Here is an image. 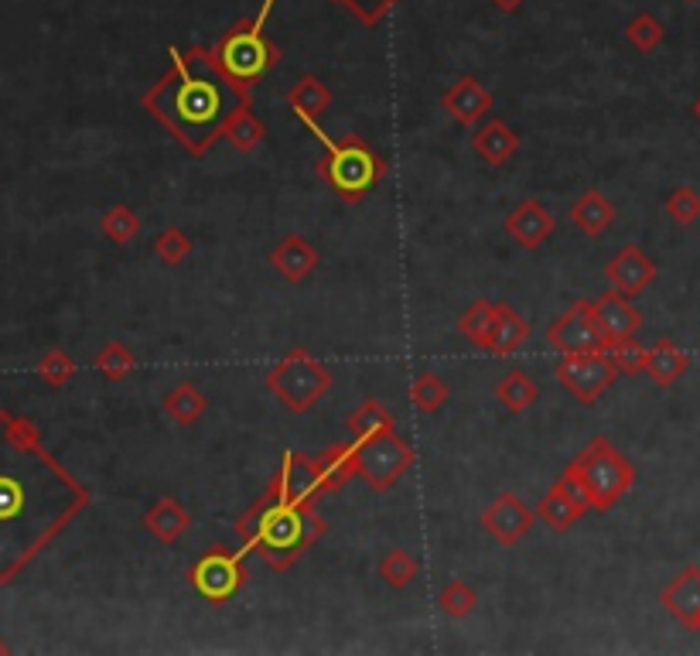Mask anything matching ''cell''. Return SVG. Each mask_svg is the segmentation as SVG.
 Instances as JSON below:
<instances>
[{
    "label": "cell",
    "instance_id": "obj_1",
    "mask_svg": "<svg viewBox=\"0 0 700 656\" xmlns=\"http://www.w3.org/2000/svg\"><path fill=\"white\" fill-rule=\"evenodd\" d=\"M168 55L171 68L144 93V110L192 158H202L223 141V123L239 103L250 99V93L226 76L216 49L195 45L189 52L171 49Z\"/></svg>",
    "mask_w": 700,
    "mask_h": 656
},
{
    "label": "cell",
    "instance_id": "obj_2",
    "mask_svg": "<svg viewBox=\"0 0 700 656\" xmlns=\"http://www.w3.org/2000/svg\"><path fill=\"white\" fill-rule=\"evenodd\" d=\"M329 534V520L319 506H284L263 493L247 513L236 520V537L243 547L257 550L270 571L294 568L308 550Z\"/></svg>",
    "mask_w": 700,
    "mask_h": 656
},
{
    "label": "cell",
    "instance_id": "obj_3",
    "mask_svg": "<svg viewBox=\"0 0 700 656\" xmlns=\"http://www.w3.org/2000/svg\"><path fill=\"white\" fill-rule=\"evenodd\" d=\"M325 151L319 161V175L345 198V202H363V195L387 175V161H383L363 137L348 133L345 141H332L322 130V123H304Z\"/></svg>",
    "mask_w": 700,
    "mask_h": 656
},
{
    "label": "cell",
    "instance_id": "obj_4",
    "mask_svg": "<svg viewBox=\"0 0 700 656\" xmlns=\"http://www.w3.org/2000/svg\"><path fill=\"white\" fill-rule=\"evenodd\" d=\"M568 469L581 482V493H584L591 513L615 509L618 499L636 486V465L628 462L605 434L591 438Z\"/></svg>",
    "mask_w": 700,
    "mask_h": 656
},
{
    "label": "cell",
    "instance_id": "obj_5",
    "mask_svg": "<svg viewBox=\"0 0 700 656\" xmlns=\"http://www.w3.org/2000/svg\"><path fill=\"white\" fill-rule=\"evenodd\" d=\"M277 0H260V11L250 18V21H239L233 24L223 39L216 42V55L226 68V76L239 86V89H247L263 79L270 68L280 62V49L267 39V18L273 11Z\"/></svg>",
    "mask_w": 700,
    "mask_h": 656
},
{
    "label": "cell",
    "instance_id": "obj_6",
    "mask_svg": "<svg viewBox=\"0 0 700 656\" xmlns=\"http://www.w3.org/2000/svg\"><path fill=\"white\" fill-rule=\"evenodd\" d=\"M335 384V376L314 359L308 349H291L267 373L270 394L284 404L291 413H308Z\"/></svg>",
    "mask_w": 700,
    "mask_h": 656
},
{
    "label": "cell",
    "instance_id": "obj_7",
    "mask_svg": "<svg viewBox=\"0 0 700 656\" xmlns=\"http://www.w3.org/2000/svg\"><path fill=\"white\" fill-rule=\"evenodd\" d=\"M356 441V438H353ZM417 452L397 431H379L356 441V475L373 493H390L397 482L413 469Z\"/></svg>",
    "mask_w": 700,
    "mask_h": 656
},
{
    "label": "cell",
    "instance_id": "obj_8",
    "mask_svg": "<svg viewBox=\"0 0 700 656\" xmlns=\"http://www.w3.org/2000/svg\"><path fill=\"white\" fill-rule=\"evenodd\" d=\"M557 384L564 387L578 404H599L609 387L615 384L618 366L605 349H591V353H568L553 366Z\"/></svg>",
    "mask_w": 700,
    "mask_h": 656
},
{
    "label": "cell",
    "instance_id": "obj_9",
    "mask_svg": "<svg viewBox=\"0 0 700 656\" xmlns=\"http://www.w3.org/2000/svg\"><path fill=\"white\" fill-rule=\"evenodd\" d=\"M243 555L247 550H226V547H213L192 564L189 581L192 589L205 599V602H229L243 584H247V564H243Z\"/></svg>",
    "mask_w": 700,
    "mask_h": 656
},
{
    "label": "cell",
    "instance_id": "obj_10",
    "mask_svg": "<svg viewBox=\"0 0 700 656\" xmlns=\"http://www.w3.org/2000/svg\"><path fill=\"white\" fill-rule=\"evenodd\" d=\"M547 342L553 345L560 356L609 349V335L602 332L599 312H594V301H574L568 312L547 329Z\"/></svg>",
    "mask_w": 700,
    "mask_h": 656
},
{
    "label": "cell",
    "instance_id": "obj_11",
    "mask_svg": "<svg viewBox=\"0 0 700 656\" xmlns=\"http://www.w3.org/2000/svg\"><path fill=\"white\" fill-rule=\"evenodd\" d=\"M270 499L284 503V506H311L322 496V482H319V465H314L311 455L301 452H284L280 459L270 486H267Z\"/></svg>",
    "mask_w": 700,
    "mask_h": 656
},
{
    "label": "cell",
    "instance_id": "obj_12",
    "mask_svg": "<svg viewBox=\"0 0 700 656\" xmlns=\"http://www.w3.org/2000/svg\"><path fill=\"white\" fill-rule=\"evenodd\" d=\"M584 513H591L584 493H581V482L574 478L571 469L560 472V478L550 486V493L540 499V509H537V520H543L547 530L553 534H564L571 530Z\"/></svg>",
    "mask_w": 700,
    "mask_h": 656
},
{
    "label": "cell",
    "instance_id": "obj_13",
    "mask_svg": "<svg viewBox=\"0 0 700 656\" xmlns=\"http://www.w3.org/2000/svg\"><path fill=\"white\" fill-rule=\"evenodd\" d=\"M482 527L499 547H516L523 537L537 527V513L519 496L503 493V496H496L493 503H488V509L482 513Z\"/></svg>",
    "mask_w": 700,
    "mask_h": 656
},
{
    "label": "cell",
    "instance_id": "obj_14",
    "mask_svg": "<svg viewBox=\"0 0 700 656\" xmlns=\"http://www.w3.org/2000/svg\"><path fill=\"white\" fill-rule=\"evenodd\" d=\"M496 107V96L478 76H462L454 79L444 93H441V110L459 123V127H478Z\"/></svg>",
    "mask_w": 700,
    "mask_h": 656
},
{
    "label": "cell",
    "instance_id": "obj_15",
    "mask_svg": "<svg viewBox=\"0 0 700 656\" xmlns=\"http://www.w3.org/2000/svg\"><path fill=\"white\" fill-rule=\"evenodd\" d=\"M503 229H506V236L513 239L519 250H540L547 239L557 233V219H553V213L547 209L540 198H523L516 209L506 216Z\"/></svg>",
    "mask_w": 700,
    "mask_h": 656
},
{
    "label": "cell",
    "instance_id": "obj_16",
    "mask_svg": "<svg viewBox=\"0 0 700 656\" xmlns=\"http://www.w3.org/2000/svg\"><path fill=\"white\" fill-rule=\"evenodd\" d=\"M659 267L646 257V250L639 244H625L609 264H605V278L615 291H622L625 298L643 294L653 281H656Z\"/></svg>",
    "mask_w": 700,
    "mask_h": 656
},
{
    "label": "cell",
    "instance_id": "obj_17",
    "mask_svg": "<svg viewBox=\"0 0 700 656\" xmlns=\"http://www.w3.org/2000/svg\"><path fill=\"white\" fill-rule=\"evenodd\" d=\"M659 605L667 609L680 626L700 633V564H687L667 589L659 592Z\"/></svg>",
    "mask_w": 700,
    "mask_h": 656
},
{
    "label": "cell",
    "instance_id": "obj_18",
    "mask_svg": "<svg viewBox=\"0 0 700 656\" xmlns=\"http://www.w3.org/2000/svg\"><path fill=\"white\" fill-rule=\"evenodd\" d=\"M594 312H599V322H602V332L609 335V345L612 342H622V338H636L639 329H643V315L639 308L628 301L622 291H605L599 301H594Z\"/></svg>",
    "mask_w": 700,
    "mask_h": 656
},
{
    "label": "cell",
    "instance_id": "obj_19",
    "mask_svg": "<svg viewBox=\"0 0 700 656\" xmlns=\"http://www.w3.org/2000/svg\"><path fill=\"white\" fill-rule=\"evenodd\" d=\"M270 267H273L284 281L301 284V281L311 278L314 267H319V250H314L304 236L291 233V236H284V239H280V244L270 250Z\"/></svg>",
    "mask_w": 700,
    "mask_h": 656
},
{
    "label": "cell",
    "instance_id": "obj_20",
    "mask_svg": "<svg viewBox=\"0 0 700 656\" xmlns=\"http://www.w3.org/2000/svg\"><path fill=\"white\" fill-rule=\"evenodd\" d=\"M472 151L482 164L488 168H503L516 151H519V133L506 123V120H488L482 127H475L472 133Z\"/></svg>",
    "mask_w": 700,
    "mask_h": 656
},
{
    "label": "cell",
    "instance_id": "obj_21",
    "mask_svg": "<svg viewBox=\"0 0 700 656\" xmlns=\"http://www.w3.org/2000/svg\"><path fill=\"white\" fill-rule=\"evenodd\" d=\"M192 527V513L182 506L179 496H161L148 513H144V530L158 540V544H179L182 534Z\"/></svg>",
    "mask_w": 700,
    "mask_h": 656
},
{
    "label": "cell",
    "instance_id": "obj_22",
    "mask_svg": "<svg viewBox=\"0 0 700 656\" xmlns=\"http://www.w3.org/2000/svg\"><path fill=\"white\" fill-rule=\"evenodd\" d=\"M568 219L591 239H599L612 229L615 223V205L609 202V195H602L599 189H588L584 195H578L568 209Z\"/></svg>",
    "mask_w": 700,
    "mask_h": 656
},
{
    "label": "cell",
    "instance_id": "obj_23",
    "mask_svg": "<svg viewBox=\"0 0 700 656\" xmlns=\"http://www.w3.org/2000/svg\"><path fill=\"white\" fill-rule=\"evenodd\" d=\"M267 137L263 120L254 114V103H239V107L229 114V120L223 123V141H229V148L236 154H254Z\"/></svg>",
    "mask_w": 700,
    "mask_h": 656
},
{
    "label": "cell",
    "instance_id": "obj_24",
    "mask_svg": "<svg viewBox=\"0 0 700 656\" xmlns=\"http://www.w3.org/2000/svg\"><path fill=\"white\" fill-rule=\"evenodd\" d=\"M288 107L301 123H319L322 114L332 107V89L319 79V76H301L291 89H288Z\"/></svg>",
    "mask_w": 700,
    "mask_h": 656
},
{
    "label": "cell",
    "instance_id": "obj_25",
    "mask_svg": "<svg viewBox=\"0 0 700 656\" xmlns=\"http://www.w3.org/2000/svg\"><path fill=\"white\" fill-rule=\"evenodd\" d=\"M314 465H319L322 496L325 493H342L345 482L356 475V441L325 448V455H314Z\"/></svg>",
    "mask_w": 700,
    "mask_h": 656
},
{
    "label": "cell",
    "instance_id": "obj_26",
    "mask_svg": "<svg viewBox=\"0 0 700 656\" xmlns=\"http://www.w3.org/2000/svg\"><path fill=\"white\" fill-rule=\"evenodd\" d=\"M530 332H534L530 322L523 319L513 304H499V308H496L493 335H488V353H496V356H513V353L523 349V345H527Z\"/></svg>",
    "mask_w": 700,
    "mask_h": 656
},
{
    "label": "cell",
    "instance_id": "obj_27",
    "mask_svg": "<svg viewBox=\"0 0 700 656\" xmlns=\"http://www.w3.org/2000/svg\"><path fill=\"white\" fill-rule=\"evenodd\" d=\"M690 369V356L680 349V345L674 338H659L653 349H649V363H646V373L656 387L670 390L677 379Z\"/></svg>",
    "mask_w": 700,
    "mask_h": 656
},
{
    "label": "cell",
    "instance_id": "obj_28",
    "mask_svg": "<svg viewBox=\"0 0 700 656\" xmlns=\"http://www.w3.org/2000/svg\"><path fill=\"white\" fill-rule=\"evenodd\" d=\"M161 410L168 418L179 424V428H192L205 418L208 400L195 384H174L164 397H161Z\"/></svg>",
    "mask_w": 700,
    "mask_h": 656
},
{
    "label": "cell",
    "instance_id": "obj_29",
    "mask_svg": "<svg viewBox=\"0 0 700 656\" xmlns=\"http://www.w3.org/2000/svg\"><path fill=\"white\" fill-rule=\"evenodd\" d=\"M537 397H540V387L527 369H509L496 384V400L509 413H527L537 404Z\"/></svg>",
    "mask_w": 700,
    "mask_h": 656
},
{
    "label": "cell",
    "instance_id": "obj_30",
    "mask_svg": "<svg viewBox=\"0 0 700 656\" xmlns=\"http://www.w3.org/2000/svg\"><path fill=\"white\" fill-rule=\"evenodd\" d=\"M31 509V486L21 472H0V524H21Z\"/></svg>",
    "mask_w": 700,
    "mask_h": 656
},
{
    "label": "cell",
    "instance_id": "obj_31",
    "mask_svg": "<svg viewBox=\"0 0 700 656\" xmlns=\"http://www.w3.org/2000/svg\"><path fill=\"white\" fill-rule=\"evenodd\" d=\"M394 413L387 404H379V400H363L353 413L345 418V431L353 434L356 441L359 438H373L379 431H394Z\"/></svg>",
    "mask_w": 700,
    "mask_h": 656
},
{
    "label": "cell",
    "instance_id": "obj_32",
    "mask_svg": "<svg viewBox=\"0 0 700 656\" xmlns=\"http://www.w3.org/2000/svg\"><path fill=\"white\" fill-rule=\"evenodd\" d=\"M379 578H383V584H387V589H394V592H403V589H410V584L420 578V561L410 555V550H400V547H394V550H387V555L379 558Z\"/></svg>",
    "mask_w": 700,
    "mask_h": 656
},
{
    "label": "cell",
    "instance_id": "obj_33",
    "mask_svg": "<svg viewBox=\"0 0 700 656\" xmlns=\"http://www.w3.org/2000/svg\"><path fill=\"white\" fill-rule=\"evenodd\" d=\"M451 400V387L448 379L438 373H417L413 384H410V404L420 413H441Z\"/></svg>",
    "mask_w": 700,
    "mask_h": 656
},
{
    "label": "cell",
    "instance_id": "obj_34",
    "mask_svg": "<svg viewBox=\"0 0 700 656\" xmlns=\"http://www.w3.org/2000/svg\"><path fill=\"white\" fill-rule=\"evenodd\" d=\"M496 308H499L496 301H475L459 319V332L485 353H488V335H493V325H496Z\"/></svg>",
    "mask_w": 700,
    "mask_h": 656
},
{
    "label": "cell",
    "instance_id": "obj_35",
    "mask_svg": "<svg viewBox=\"0 0 700 656\" xmlns=\"http://www.w3.org/2000/svg\"><path fill=\"white\" fill-rule=\"evenodd\" d=\"M625 42L643 55L656 52L663 42H667V28H663V21L656 14H636L625 24Z\"/></svg>",
    "mask_w": 700,
    "mask_h": 656
},
{
    "label": "cell",
    "instance_id": "obj_36",
    "mask_svg": "<svg viewBox=\"0 0 700 656\" xmlns=\"http://www.w3.org/2000/svg\"><path fill=\"white\" fill-rule=\"evenodd\" d=\"M475 605H478V595H475L472 584L462 581V578L448 581L444 589H441V595H438V609H441L448 619H459V623L475 612Z\"/></svg>",
    "mask_w": 700,
    "mask_h": 656
},
{
    "label": "cell",
    "instance_id": "obj_37",
    "mask_svg": "<svg viewBox=\"0 0 700 656\" xmlns=\"http://www.w3.org/2000/svg\"><path fill=\"white\" fill-rule=\"evenodd\" d=\"M192 250H195V244H192V236H189L182 226H168V229H161L158 239H154V257H158L164 267H179V264H185V260L192 257Z\"/></svg>",
    "mask_w": 700,
    "mask_h": 656
},
{
    "label": "cell",
    "instance_id": "obj_38",
    "mask_svg": "<svg viewBox=\"0 0 700 656\" xmlns=\"http://www.w3.org/2000/svg\"><path fill=\"white\" fill-rule=\"evenodd\" d=\"M133 366H137V359H133V353L127 349L123 342H107L99 349V356H96V369L107 376V379H114V384L127 379L133 373Z\"/></svg>",
    "mask_w": 700,
    "mask_h": 656
},
{
    "label": "cell",
    "instance_id": "obj_39",
    "mask_svg": "<svg viewBox=\"0 0 700 656\" xmlns=\"http://www.w3.org/2000/svg\"><path fill=\"white\" fill-rule=\"evenodd\" d=\"M137 233H140V216L130 209V205H114V209L103 216V236L114 239L120 247H127Z\"/></svg>",
    "mask_w": 700,
    "mask_h": 656
},
{
    "label": "cell",
    "instance_id": "obj_40",
    "mask_svg": "<svg viewBox=\"0 0 700 656\" xmlns=\"http://www.w3.org/2000/svg\"><path fill=\"white\" fill-rule=\"evenodd\" d=\"M663 209H667V216L677 223V226H693L700 219V195L690 189V185H680L667 195V202H663Z\"/></svg>",
    "mask_w": 700,
    "mask_h": 656
},
{
    "label": "cell",
    "instance_id": "obj_41",
    "mask_svg": "<svg viewBox=\"0 0 700 656\" xmlns=\"http://www.w3.org/2000/svg\"><path fill=\"white\" fill-rule=\"evenodd\" d=\"M605 353L615 359L618 373H625V376H639V373H646L649 349H643V345H639L636 338H622V342H612Z\"/></svg>",
    "mask_w": 700,
    "mask_h": 656
},
{
    "label": "cell",
    "instance_id": "obj_42",
    "mask_svg": "<svg viewBox=\"0 0 700 656\" xmlns=\"http://www.w3.org/2000/svg\"><path fill=\"white\" fill-rule=\"evenodd\" d=\"M397 4H400V0H342V8L353 18H359L366 28H376Z\"/></svg>",
    "mask_w": 700,
    "mask_h": 656
},
{
    "label": "cell",
    "instance_id": "obj_43",
    "mask_svg": "<svg viewBox=\"0 0 700 656\" xmlns=\"http://www.w3.org/2000/svg\"><path fill=\"white\" fill-rule=\"evenodd\" d=\"M42 376L49 379V384H65V379L73 376V359H68L65 353H49L42 359Z\"/></svg>",
    "mask_w": 700,
    "mask_h": 656
},
{
    "label": "cell",
    "instance_id": "obj_44",
    "mask_svg": "<svg viewBox=\"0 0 700 656\" xmlns=\"http://www.w3.org/2000/svg\"><path fill=\"white\" fill-rule=\"evenodd\" d=\"M488 4H496V11H503V14H516L527 0H488Z\"/></svg>",
    "mask_w": 700,
    "mask_h": 656
},
{
    "label": "cell",
    "instance_id": "obj_45",
    "mask_svg": "<svg viewBox=\"0 0 700 656\" xmlns=\"http://www.w3.org/2000/svg\"><path fill=\"white\" fill-rule=\"evenodd\" d=\"M690 114H693V120H697V123H700V96H697V99H693V107H690Z\"/></svg>",
    "mask_w": 700,
    "mask_h": 656
},
{
    "label": "cell",
    "instance_id": "obj_46",
    "mask_svg": "<svg viewBox=\"0 0 700 656\" xmlns=\"http://www.w3.org/2000/svg\"><path fill=\"white\" fill-rule=\"evenodd\" d=\"M687 4H697V0H687Z\"/></svg>",
    "mask_w": 700,
    "mask_h": 656
},
{
    "label": "cell",
    "instance_id": "obj_47",
    "mask_svg": "<svg viewBox=\"0 0 700 656\" xmlns=\"http://www.w3.org/2000/svg\"><path fill=\"white\" fill-rule=\"evenodd\" d=\"M335 4H342V0H335Z\"/></svg>",
    "mask_w": 700,
    "mask_h": 656
}]
</instances>
